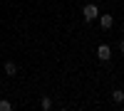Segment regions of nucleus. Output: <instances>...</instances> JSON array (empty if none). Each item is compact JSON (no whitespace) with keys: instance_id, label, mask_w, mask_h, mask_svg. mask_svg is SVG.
Instances as JSON below:
<instances>
[{"instance_id":"nucleus-6","label":"nucleus","mask_w":124,"mask_h":111,"mask_svg":"<svg viewBox=\"0 0 124 111\" xmlns=\"http://www.w3.org/2000/svg\"><path fill=\"white\" fill-rule=\"evenodd\" d=\"M40 106H42L45 111H50V109H52V99H47V96H45L42 101H40Z\"/></svg>"},{"instance_id":"nucleus-5","label":"nucleus","mask_w":124,"mask_h":111,"mask_svg":"<svg viewBox=\"0 0 124 111\" xmlns=\"http://www.w3.org/2000/svg\"><path fill=\"white\" fill-rule=\"evenodd\" d=\"M112 101H114V104H122V101H124V91L114 89V91H112Z\"/></svg>"},{"instance_id":"nucleus-1","label":"nucleus","mask_w":124,"mask_h":111,"mask_svg":"<svg viewBox=\"0 0 124 111\" xmlns=\"http://www.w3.org/2000/svg\"><path fill=\"white\" fill-rule=\"evenodd\" d=\"M82 17H85L87 22H92V20H97V17H99V7H97L94 3L85 5V7H82Z\"/></svg>"},{"instance_id":"nucleus-7","label":"nucleus","mask_w":124,"mask_h":111,"mask_svg":"<svg viewBox=\"0 0 124 111\" xmlns=\"http://www.w3.org/2000/svg\"><path fill=\"white\" fill-rule=\"evenodd\" d=\"M10 109H13V104L5 101V99H0V111H10Z\"/></svg>"},{"instance_id":"nucleus-3","label":"nucleus","mask_w":124,"mask_h":111,"mask_svg":"<svg viewBox=\"0 0 124 111\" xmlns=\"http://www.w3.org/2000/svg\"><path fill=\"white\" fill-rule=\"evenodd\" d=\"M99 25L104 30H109L112 25H114V17H112V15H99Z\"/></svg>"},{"instance_id":"nucleus-4","label":"nucleus","mask_w":124,"mask_h":111,"mask_svg":"<svg viewBox=\"0 0 124 111\" xmlns=\"http://www.w3.org/2000/svg\"><path fill=\"white\" fill-rule=\"evenodd\" d=\"M3 69H5V74H8V77H15V74H17V64H15V62H5Z\"/></svg>"},{"instance_id":"nucleus-2","label":"nucleus","mask_w":124,"mask_h":111,"mask_svg":"<svg viewBox=\"0 0 124 111\" xmlns=\"http://www.w3.org/2000/svg\"><path fill=\"white\" fill-rule=\"evenodd\" d=\"M97 57L102 59V62H107V59L112 57V47H109V45H99V47H97Z\"/></svg>"},{"instance_id":"nucleus-8","label":"nucleus","mask_w":124,"mask_h":111,"mask_svg":"<svg viewBox=\"0 0 124 111\" xmlns=\"http://www.w3.org/2000/svg\"><path fill=\"white\" fill-rule=\"evenodd\" d=\"M119 52L124 54V39H122V42H119Z\"/></svg>"}]
</instances>
